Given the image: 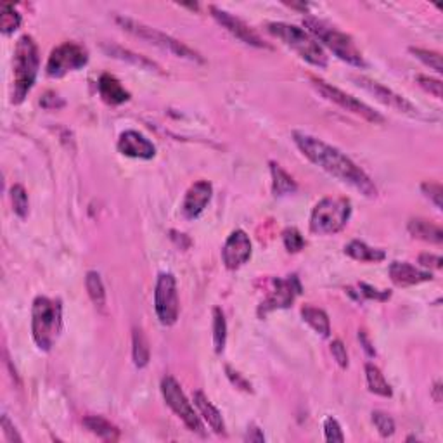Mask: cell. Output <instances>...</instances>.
<instances>
[{
  "label": "cell",
  "instance_id": "cell-44",
  "mask_svg": "<svg viewBox=\"0 0 443 443\" xmlns=\"http://www.w3.org/2000/svg\"><path fill=\"white\" fill-rule=\"evenodd\" d=\"M419 263L422 267H431V269H442V258L438 255H431V253H422L419 256Z\"/></svg>",
  "mask_w": 443,
  "mask_h": 443
},
{
  "label": "cell",
  "instance_id": "cell-22",
  "mask_svg": "<svg viewBox=\"0 0 443 443\" xmlns=\"http://www.w3.org/2000/svg\"><path fill=\"white\" fill-rule=\"evenodd\" d=\"M270 173H272V192H274V196L282 197L297 192L298 184L281 165L270 163Z\"/></svg>",
  "mask_w": 443,
  "mask_h": 443
},
{
  "label": "cell",
  "instance_id": "cell-33",
  "mask_svg": "<svg viewBox=\"0 0 443 443\" xmlns=\"http://www.w3.org/2000/svg\"><path fill=\"white\" fill-rule=\"evenodd\" d=\"M410 52L418 57L419 61H422L426 66L433 68L438 75L443 73V66H442V56L438 52H433V50H425V49H415L410 47Z\"/></svg>",
  "mask_w": 443,
  "mask_h": 443
},
{
  "label": "cell",
  "instance_id": "cell-32",
  "mask_svg": "<svg viewBox=\"0 0 443 443\" xmlns=\"http://www.w3.org/2000/svg\"><path fill=\"white\" fill-rule=\"evenodd\" d=\"M11 200H13V208L16 212L19 219H26L30 212V203H28V194L23 185H13L11 188Z\"/></svg>",
  "mask_w": 443,
  "mask_h": 443
},
{
  "label": "cell",
  "instance_id": "cell-18",
  "mask_svg": "<svg viewBox=\"0 0 443 443\" xmlns=\"http://www.w3.org/2000/svg\"><path fill=\"white\" fill-rule=\"evenodd\" d=\"M390 277L395 286L407 287V286L421 284V282L431 281L433 275H431L430 272L418 269V267L410 265V263H407V262H393L390 265Z\"/></svg>",
  "mask_w": 443,
  "mask_h": 443
},
{
  "label": "cell",
  "instance_id": "cell-30",
  "mask_svg": "<svg viewBox=\"0 0 443 443\" xmlns=\"http://www.w3.org/2000/svg\"><path fill=\"white\" fill-rule=\"evenodd\" d=\"M227 341V322L220 309L213 310V347L217 353H222Z\"/></svg>",
  "mask_w": 443,
  "mask_h": 443
},
{
  "label": "cell",
  "instance_id": "cell-8",
  "mask_svg": "<svg viewBox=\"0 0 443 443\" xmlns=\"http://www.w3.org/2000/svg\"><path fill=\"white\" fill-rule=\"evenodd\" d=\"M161 393L163 398H165L166 405L172 409L178 418L184 421V425L189 427L190 431L197 435H205V426L201 422L200 415L194 410V407L190 405V402L188 400V396L182 391L180 384L177 383V379L172 378V376H166L161 381Z\"/></svg>",
  "mask_w": 443,
  "mask_h": 443
},
{
  "label": "cell",
  "instance_id": "cell-6",
  "mask_svg": "<svg viewBox=\"0 0 443 443\" xmlns=\"http://www.w3.org/2000/svg\"><path fill=\"white\" fill-rule=\"evenodd\" d=\"M352 217V205L347 197H324L310 217V231L318 236L336 234Z\"/></svg>",
  "mask_w": 443,
  "mask_h": 443
},
{
  "label": "cell",
  "instance_id": "cell-31",
  "mask_svg": "<svg viewBox=\"0 0 443 443\" xmlns=\"http://www.w3.org/2000/svg\"><path fill=\"white\" fill-rule=\"evenodd\" d=\"M21 26V14L14 9L13 4H2V14H0V30L4 35H11Z\"/></svg>",
  "mask_w": 443,
  "mask_h": 443
},
{
  "label": "cell",
  "instance_id": "cell-29",
  "mask_svg": "<svg viewBox=\"0 0 443 443\" xmlns=\"http://www.w3.org/2000/svg\"><path fill=\"white\" fill-rule=\"evenodd\" d=\"M85 286H87V293L91 300L94 301V305L104 309L106 306V289H104L100 275L97 272H88L87 277H85Z\"/></svg>",
  "mask_w": 443,
  "mask_h": 443
},
{
  "label": "cell",
  "instance_id": "cell-35",
  "mask_svg": "<svg viewBox=\"0 0 443 443\" xmlns=\"http://www.w3.org/2000/svg\"><path fill=\"white\" fill-rule=\"evenodd\" d=\"M372 422H374L376 430L379 431L381 437L388 438L395 433V421L390 418V415L384 414V412H379V410L372 412Z\"/></svg>",
  "mask_w": 443,
  "mask_h": 443
},
{
  "label": "cell",
  "instance_id": "cell-14",
  "mask_svg": "<svg viewBox=\"0 0 443 443\" xmlns=\"http://www.w3.org/2000/svg\"><path fill=\"white\" fill-rule=\"evenodd\" d=\"M209 13H212V16L215 18L229 33L234 35L236 38H239V40L244 42V44L253 45V47H258V49H270V45L265 44V42L258 37V33H256L255 30H251L250 26L243 21V19L232 16L231 13H227V11H224V9H219V7H215V6H209Z\"/></svg>",
  "mask_w": 443,
  "mask_h": 443
},
{
  "label": "cell",
  "instance_id": "cell-13",
  "mask_svg": "<svg viewBox=\"0 0 443 443\" xmlns=\"http://www.w3.org/2000/svg\"><path fill=\"white\" fill-rule=\"evenodd\" d=\"M353 81H357L359 87H362L364 91H367L369 94H372L379 103H383L384 106L391 108V110L403 113V115H409V116H418L419 111L410 100H407L405 97L396 94V92L391 91V88L384 87V85L378 84L374 80H369L365 76H353Z\"/></svg>",
  "mask_w": 443,
  "mask_h": 443
},
{
  "label": "cell",
  "instance_id": "cell-7",
  "mask_svg": "<svg viewBox=\"0 0 443 443\" xmlns=\"http://www.w3.org/2000/svg\"><path fill=\"white\" fill-rule=\"evenodd\" d=\"M116 23H118L125 32L135 35V37L149 42V44L156 45V47L159 49L168 50V52L173 54V56L184 57V59H189V61H196V63H203V57H201L196 50L188 47V45L182 44V42H178L177 38L159 32V30L156 28H151V26L144 25V23L141 21H135V19L125 18V16H116Z\"/></svg>",
  "mask_w": 443,
  "mask_h": 443
},
{
  "label": "cell",
  "instance_id": "cell-11",
  "mask_svg": "<svg viewBox=\"0 0 443 443\" xmlns=\"http://www.w3.org/2000/svg\"><path fill=\"white\" fill-rule=\"evenodd\" d=\"M88 63V52L75 42H64L50 52L47 61V75L61 79L66 73L76 71Z\"/></svg>",
  "mask_w": 443,
  "mask_h": 443
},
{
  "label": "cell",
  "instance_id": "cell-24",
  "mask_svg": "<svg viewBox=\"0 0 443 443\" xmlns=\"http://www.w3.org/2000/svg\"><path fill=\"white\" fill-rule=\"evenodd\" d=\"M84 426L87 427L91 433L99 437L100 440L106 442H116L120 438V430L115 425H111L108 419L100 418V415H87L84 419Z\"/></svg>",
  "mask_w": 443,
  "mask_h": 443
},
{
  "label": "cell",
  "instance_id": "cell-37",
  "mask_svg": "<svg viewBox=\"0 0 443 443\" xmlns=\"http://www.w3.org/2000/svg\"><path fill=\"white\" fill-rule=\"evenodd\" d=\"M359 293H360V297H364V298H369V300H378V301H386V300H390L391 298V291H379V289H376V287H372V286H369V284H365V282H360L359 284Z\"/></svg>",
  "mask_w": 443,
  "mask_h": 443
},
{
  "label": "cell",
  "instance_id": "cell-27",
  "mask_svg": "<svg viewBox=\"0 0 443 443\" xmlns=\"http://www.w3.org/2000/svg\"><path fill=\"white\" fill-rule=\"evenodd\" d=\"M132 353H134V364L135 367L142 369L149 364V357H151V350H149V343H147V338L146 334L142 333V329L135 328L134 334H132Z\"/></svg>",
  "mask_w": 443,
  "mask_h": 443
},
{
  "label": "cell",
  "instance_id": "cell-38",
  "mask_svg": "<svg viewBox=\"0 0 443 443\" xmlns=\"http://www.w3.org/2000/svg\"><path fill=\"white\" fill-rule=\"evenodd\" d=\"M421 189H422V192H425V196L430 197L438 209H442V206H443L442 205V197H443L442 185L437 184V182H425V184L421 185Z\"/></svg>",
  "mask_w": 443,
  "mask_h": 443
},
{
  "label": "cell",
  "instance_id": "cell-47",
  "mask_svg": "<svg viewBox=\"0 0 443 443\" xmlns=\"http://www.w3.org/2000/svg\"><path fill=\"white\" fill-rule=\"evenodd\" d=\"M440 390H442V384H440V383L435 384V388H433V398H435V402H442Z\"/></svg>",
  "mask_w": 443,
  "mask_h": 443
},
{
  "label": "cell",
  "instance_id": "cell-40",
  "mask_svg": "<svg viewBox=\"0 0 443 443\" xmlns=\"http://www.w3.org/2000/svg\"><path fill=\"white\" fill-rule=\"evenodd\" d=\"M331 353H333L334 360H336L338 365H340L341 369H347L348 367L347 348H345V345L341 343L340 340H334L333 343H331Z\"/></svg>",
  "mask_w": 443,
  "mask_h": 443
},
{
  "label": "cell",
  "instance_id": "cell-5",
  "mask_svg": "<svg viewBox=\"0 0 443 443\" xmlns=\"http://www.w3.org/2000/svg\"><path fill=\"white\" fill-rule=\"evenodd\" d=\"M269 32L277 37L279 40L289 45L301 59L306 63L317 66V68H326L328 66V56L322 50L321 45L316 38L303 28H298L294 25H287V23H270Z\"/></svg>",
  "mask_w": 443,
  "mask_h": 443
},
{
  "label": "cell",
  "instance_id": "cell-20",
  "mask_svg": "<svg viewBox=\"0 0 443 443\" xmlns=\"http://www.w3.org/2000/svg\"><path fill=\"white\" fill-rule=\"evenodd\" d=\"M194 405L197 407L200 414L203 415L205 421L208 422V426L212 427L217 435H225V422L224 419H222V414L219 409L209 402L208 396H206L203 391H196V393H194Z\"/></svg>",
  "mask_w": 443,
  "mask_h": 443
},
{
  "label": "cell",
  "instance_id": "cell-15",
  "mask_svg": "<svg viewBox=\"0 0 443 443\" xmlns=\"http://www.w3.org/2000/svg\"><path fill=\"white\" fill-rule=\"evenodd\" d=\"M251 241L244 231H234L222 248V260L229 270H238L251 258Z\"/></svg>",
  "mask_w": 443,
  "mask_h": 443
},
{
  "label": "cell",
  "instance_id": "cell-43",
  "mask_svg": "<svg viewBox=\"0 0 443 443\" xmlns=\"http://www.w3.org/2000/svg\"><path fill=\"white\" fill-rule=\"evenodd\" d=\"M2 430H4V435H6V438L9 442H18L21 443L23 438L19 437V433L16 431V427H14L13 422L9 421V418H7V414L2 415Z\"/></svg>",
  "mask_w": 443,
  "mask_h": 443
},
{
  "label": "cell",
  "instance_id": "cell-19",
  "mask_svg": "<svg viewBox=\"0 0 443 443\" xmlns=\"http://www.w3.org/2000/svg\"><path fill=\"white\" fill-rule=\"evenodd\" d=\"M97 91H99L100 99L106 104H111V106H118V104L127 103L130 99V92L120 84L116 76L110 75V73L100 75L99 81H97Z\"/></svg>",
  "mask_w": 443,
  "mask_h": 443
},
{
  "label": "cell",
  "instance_id": "cell-12",
  "mask_svg": "<svg viewBox=\"0 0 443 443\" xmlns=\"http://www.w3.org/2000/svg\"><path fill=\"white\" fill-rule=\"evenodd\" d=\"M303 291L300 279L297 274L287 275L286 279L274 277L272 279V289L269 297L262 301L258 309V316L265 317L267 313L274 312L279 309H289L293 305L297 297H300Z\"/></svg>",
  "mask_w": 443,
  "mask_h": 443
},
{
  "label": "cell",
  "instance_id": "cell-9",
  "mask_svg": "<svg viewBox=\"0 0 443 443\" xmlns=\"http://www.w3.org/2000/svg\"><path fill=\"white\" fill-rule=\"evenodd\" d=\"M312 81H313V87H316L317 91L326 97V99L331 100V103H334V104H338L340 108H343L345 111L353 113V115L367 120V122L374 123V125L384 123V116L379 115L378 111L372 110L371 106H367V104L362 103V100L355 99L353 96H350V94H347V92L340 91L338 87H333V85L328 84V81L316 79V76H312Z\"/></svg>",
  "mask_w": 443,
  "mask_h": 443
},
{
  "label": "cell",
  "instance_id": "cell-39",
  "mask_svg": "<svg viewBox=\"0 0 443 443\" xmlns=\"http://www.w3.org/2000/svg\"><path fill=\"white\" fill-rule=\"evenodd\" d=\"M418 84L425 88L426 92H430L431 96H435L437 99H442V81L437 79H431V76L419 75L418 76Z\"/></svg>",
  "mask_w": 443,
  "mask_h": 443
},
{
  "label": "cell",
  "instance_id": "cell-10",
  "mask_svg": "<svg viewBox=\"0 0 443 443\" xmlns=\"http://www.w3.org/2000/svg\"><path fill=\"white\" fill-rule=\"evenodd\" d=\"M154 310L163 326H173L178 318L177 281L172 274H159L154 287Z\"/></svg>",
  "mask_w": 443,
  "mask_h": 443
},
{
  "label": "cell",
  "instance_id": "cell-23",
  "mask_svg": "<svg viewBox=\"0 0 443 443\" xmlns=\"http://www.w3.org/2000/svg\"><path fill=\"white\" fill-rule=\"evenodd\" d=\"M345 255H348L350 258L357 260V262H371L378 263L383 262L386 258V253L379 248H371L364 243V241H350L345 246Z\"/></svg>",
  "mask_w": 443,
  "mask_h": 443
},
{
  "label": "cell",
  "instance_id": "cell-36",
  "mask_svg": "<svg viewBox=\"0 0 443 443\" xmlns=\"http://www.w3.org/2000/svg\"><path fill=\"white\" fill-rule=\"evenodd\" d=\"M324 435L328 442H345V435L341 431L340 422L334 418H328L324 421Z\"/></svg>",
  "mask_w": 443,
  "mask_h": 443
},
{
  "label": "cell",
  "instance_id": "cell-42",
  "mask_svg": "<svg viewBox=\"0 0 443 443\" xmlns=\"http://www.w3.org/2000/svg\"><path fill=\"white\" fill-rule=\"evenodd\" d=\"M40 106L45 108V110H59V108L64 106V100L57 94H54V92H47L42 97Z\"/></svg>",
  "mask_w": 443,
  "mask_h": 443
},
{
  "label": "cell",
  "instance_id": "cell-34",
  "mask_svg": "<svg viewBox=\"0 0 443 443\" xmlns=\"http://www.w3.org/2000/svg\"><path fill=\"white\" fill-rule=\"evenodd\" d=\"M282 241H284V246L289 253H298L305 248V239L300 234V231L294 227H287L284 232H282Z\"/></svg>",
  "mask_w": 443,
  "mask_h": 443
},
{
  "label": "cell",
  "instance_id": "cell-26",
  "mask_svg": "<svg viewBox=\"0 0 443 443\" xmlns=\"http://www.w3.org/2000/svg\"><path fill=\"white\" fill-rule=\"evenodd\" d=\"M365 378H367V388L371 393L379 395V396L393 395V390H391L390 383L384 379L383 372H381L374 364L365 365Z\"/></svg>",
  "mask_w": 443,
  "mask_h": 443
},
{
  "label": "cell",
  "instance_id": "cell-25",
  "mask_svg": "<svg viewBox=\"0 0 443 443\" xmlns=\"http://www.w3.org/2000/svg\"><path fill=\"white\" fill-rule=\"evenodd\" d=\"M301 317L313 331L321 334V336L329 338V334H331V322H329L328 313L324 310L316 309L312 305H305L301 309Z\"/></svg>",
  "mask_w": 443,
  "mask_h": 443
},
{
  "label": "cell",
  "instance_id": "cell-2",
  "mask_svg": "<svg viewBox=\"0 0 443 443\" xmlns=\"http://www.w3.org/2000/svg\"><path fill=\"white\" fill-rule=\"evenodd\" d=\"M63 329V306L59 300L47 297L35 298L32 309V334L37 347L49 352Z\"/></svg>",
  "mask_w": 443,
  "mask_h": 443
},
{
  "label": "cell",
  "instance_id": "cell-41",
  "mask_svg": "<svg viewBox=\"0 0 443 443\" xmlns=\"http://www.w3.org/2000/svg\"><path fill=\"white\" fill-rule=\"evenodd\" d=\"M225 372H227L229 379L232 381V384H236V388H241V390L248 391V393H251V391H253V388H251L250 381L244 379L238 371H234V369L231 367V365H227V367H225Z\"/></svg>",
  "mask_w": 443,
  "mask_h": 443
},
{
  "label": "cell",
  "instance_id": "cell-46",
  "mask_svg": "<svg viewBox=\"0 0 443 443\" xmlns=\"http://www.w3.org/2000/svg\"><path fill=\"white\" fill-rule=\"evenodd\" d=\"M359 340H360V343H362L365 353H367L369 357H374L376 352H374V348H372L371 341H369V338H367V334H365V331L359 333Z\"/></svg>",
  "mask_w": 443,
  "mask_h": 443
},
{
  "label": "cell",
  "instance_id": "cell-28",
  "mask_svg": "<svg viewBox=\"0 0 443 443\" xmlns=\"http://www.w3.org/2000/svg\"><path fill=\"white\" fill-rule=\"evenodd\" d=\"M104 50H106L108 54L113 57H118V59H123V61H128V63H134L135 66H139V68H144V69H153V71H159V66L156 63H153V61L146 59L144 56H139V54H134L130 52V50L123 49V47H118V45H104Z\"/></svg>",
  "mask_w": 443,
  "mask_h": 443
},
{
  "label": "cell",
  "instance_id": "cell-45",
  "mask_svg": "<svg viewBox=\"0 0 443 443\" xmlns=\"http://www.w3.org/2000/svg\"><path fill=\"white\" fill-rule=\"evenodd\" d=\"M244 440L262 443V442H265V437H263V431L260 430V427L251 425L250 427H248V433H246V438H244Z\"/></svg>",
  "mask_w": 443,
  "mask_h": 443
},
{
  "label": "cell",
  "instance_id": "cell-17",
  "mask_svg": "<svg viewBox=\"0 0 443 443\" xmlns=\"http://www.w3.org/2000/svg\"><path fill=\"white\" fill-rule=\"evenodd\" d=\"M118 151L123 156L135 159H153L156 154L154 144L135 130H127L120 135Z\"/></svg>",
  "mask_w": 443,
  "mask_h": 443
},
{
  "label": "cell",
  "instance_id": "cell-4",
  "mask_svg": "<svg viewBox=\"0 0 443 443\" xmlns=\"http://www.w3.org/2000/svg\"><path fill=\"white\" fill-rule=\"evenodd\" d=\"M303 25H305V28H309V32L316 38H318L326 47L333 50V52L336 54V57H340L341 61L355 66V68H365V66H367L362 52L357 49L355 42L352 40L350 35L340 32V30L329 26L328 23L312 16L303 19Z\"/></svg>",
  "mask_w": 443,
  "mask_h": 443
},
{
  "label": "cell",
  "instance_id": "cell-21",
  "mask_svg": "<svg viewBox=\"0 0 443 443\" xmlns=\"http://www.w3.org/2000/svg\"><path fill=\"white\" fill-rule=\"evenodd\" d=\"M409 232L412 238L426 241V243L442 244L443 243V231L440 225L425 219H414L409 222Z\"/></svg>",
  "mask_w": 443,
  "mask_h": 443
},
{
  "label": "cell",
  "instance_id": "cell-16",
  "mask_svg": "<svg viewBox=\"0 0 443 443\" xmlns=\"http://www.w3.org/2000/svg\"><path fill=\"white\" fill-rule=\"evenodd\" d=\"M213 188L208 180H200L192 184L185 192L182 201V215L188 220H194L205 212V208L212 201Z\"/></svg>",
  "mask_w": 443,
  "mask_h": 443
},
{
  "label": "cell",
  "instance_id": "cell-1",
  "mask_svg": "<svg viewBox=\"0 0 443 443\" xmlns=\"http://www.w3.org/2000/svg\"><path fill=\"white\" fill-rule=\"evenodd\" d=\"M293 141L298 146V149L305 154L313 165L321 166L324 172H328L343 184L352 185L353 189L359 190L360 194L367 197H376L378 189L372 184L371 178L365 175L360 166L350 159L347 154L341 153L338 147L329 146L321 139L313 135L305 134V132H293Z\"/></svg>",
  "mask_w": 443,
  "mask_h": 443
},
{
  "label": "cell",
  "instance_id": "cell-3",
  "mask_svg": "<svg viewBox=\"0 0 443 443\" xmlns=\"http://www.w3.org/2000/svg\"><path fill=\"white\" fill-rule=\"evenodd\" d=\"M38 47L35 44L33 37L23 35L18 40L14 49V88H13V104H21L33 88L35 80L38 75Z\"/></svg>",
  "mask_w": 443,
  "mask_h": 443
}]
</instances>
